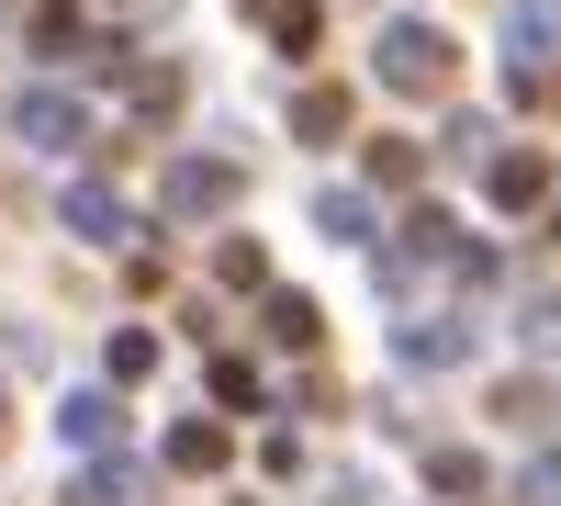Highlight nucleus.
<instances>
[{
    "instance_id": "obj_20",
    "label": "nucleus",
    "mask_w": 561,
    "mask_h": 506,
    "mask_svg": "<svg viewBox=\"0 0 561 506\" xmlns=\"http://www.w3.org/2000/svg\"><path fill=\"white\" fill-rule=\"evenodd\" d=\"M314 225H325V237H348V248H359V237H370V203H359V192H314Z\"/></svg>"
},
{
    "instance_id": "obj_1",
    "label": "nucleus",
    "mask_w": 561,
    "mask_h": 506,
    "mask_svg": "<svg viewBox=\"0 0 561 506\" xmlns=\"http://www.w3.org/2000/svg\"><path fill=\"white\" fill-rule=\"evenodd\" d=\"M370 68H382V90H404V102H438L449 90V34L438 23H382L370 34Z\"/></svg>"
},
{
    "instance_id": "obj_12",
    "label": "nucleus",
    "mask_w": 561,
    "mask_h": 506,
    "mask_svg": "<svg viewBox=\"0 0 561 506\" xmlns=\"http://www.w3.org/2000/svg\"><path fill=\"white\" fill-rule=\"evenodd\" d=\"M169 473H192V484L225 473V428H214V417H180V428H169Z\"/></svg>"
},
{
    "instance_id": "obj_8",
    "label": "nucleus",
    "mask_w": 561,
    "mask_h": 506,
    "mask_svg": "<svg viewBox=\"0 0 561 506\" xmlns=\"http://www.w3.org/2000/svg\"><path fill=\"white\" fill-rule=\"evenodd\" d=\"M259 327H270V349H293V360H314V349H325L314 293H259Z\"/></svg>"
},
{
    "instance_id": "obj_9",
    "label": "nucleus",
    "mask_w": 561,
    "mask_h": 506,
    "mask_svg": "<svg viewBox=\"0 0 561 506\" xmlns=\"http://www.w3.org/2000/svg\"><path fill=\"white\" fill-rule=\"evenodd\" d=\"M180 102H192V79H180L169 57H147V68H135V90H124V113L147 124V135H158V124H180Z\"/></svg>"
},
{
    "instance_id": "obj_15",
    "label": "nucleus",
    "mask_w": 561,
    "mask_h": 506,
    "mask_svg": "<svg viewBox=\"0 0 561 506\" xmlns=\"http://www.w3.org/2000/svg\"><path fill=\"white\" fill-rule=\"evenodd\" d=\"M135 495H147V473H135V462H102V473L68 484V506H135Z\"/></svg>"
},
{
    "instance_id": "obj_27",
    "label": "nucleus",
    "mask_w": 561,
    "mask_h": 506,
    "mask_svg": "<svg viewBox=\"0 0 561 506\" xmlns=\"http://www.w3.org/2000/svg\"><path fill=\"white\" fill-rule=\"evenodd\" d=\"M550 237H561V192H550Z\"/></svg>"
},
{
    "instance_id": "obj_3",
    "label": "nucleus",
    "mask_w": 561,
    "mask_h": 506,
    "mask_svg": "<svg viewBox=\"0 0 561 506\" xmlns=\"http://www.w3.org/2000/svg\"><path fill=\"white\" fill-rule=\"evenodd\" d=\"M12 135H23V147H79V135H90V113H79V90H57V79H34V90H12Z\"/></svg>"
},
{
    "instance_id": "obj_19",
    "label": "nucleus",
    "mask_w": 561,
    "mask_h": 506,
    "mask_svg": "<svg viewBox=\"0 0 561 506\" xmlns=\"http://www.w3.org/2000/svg\"><path fill=\"white\" fill-rule=\"evenodd\" d=\"M102 360H113V383H147V372H158V338H147V327H113Z\"/></svg>"
},
{
    "instance_id": "obj_14",
    "label": "nucleus",
    "mask_w": 561,
    "mask_h": 506,
    "mask_svg": "<svg viewBox=\"0 0 561 506\" xmlns=\"http://www.w3.org/2000/svg\"><path fill=\"white\" fill-rule=\"evenodd\" d=\"M57 428H68L79 450H113V428H124V417H113V394H68V405H57Z\"/></svg>"
},
{
    "instance_id": "obj_2",
    "label": "nucleus",
    "mask_w": 561,
    "mask_h": 506,
    "mask_svg": "<svg viewBox=\"0 0 561 506\" xmlns=\"http://www.w3.org/2000/svg\"><path fill=\"white\" fill-rule=\"evenodd\" d=\"M237 192H248V169H237V158H169V180H158V214H169V225H214Z\"/></svg>"
},
{
    "instance_id": "obj_6",
    "label": "nucleus",
    "mask_w": 561,
    "mask_h": 506,
    "mask_svg": "<svg viewBox=\"0 0 561 506\" xmlns=\"http://www.w3.org/2000/svg\"><path fill=\"white\" fill-rule=\"evenodd\" d=\"M393 360H404V372H460V360H472V327H460V315H404Z\"/></svg>"
},
{
    "instance_id": "obj_4",
    "label": "nucleus",
    "mask_w": 561,
    "mask_h": 506,
    "mask_svg": "<svg viewBox=\"0 0 561 506\" xmlns=\"http://www.w3.org/2000/svg\"><path fill=\"white\" fill-rule=\"evenodd\" d=\"M57 225H68V237H90V248H124V237H135V214H124L113 180H68V192H57Z\"/></svg>"
},
{
    "instance_id": "obj_16",
    "label": "nucleus",
    "mask_w": 561,
    "mask_h": 506,
    "mask_svg": "<svg viewBox=\"0 0 561 506\" xmlns=\"http://www.w3.org/2000/svg\"><path fill=\"white\" fill-rule=\"evenodd\" d=\"M34 45H57V57H90V23H79V0H34Z\"/></svg>"
},
{
    "instance_id": "obj_26",
    "label": "nucleus",
    "mask_w": 561,
    "mask_h": 506,
    "mask_svg": "<svg viewBox=\"0 0 561 506\" xmlns=\"http://www.w3.org/2000/svg\"><path fill=\"white\" fill-rule=\"evenodd\" d=\"M0 439H12V394H0Z\"/></svg>"
},
{
    "instance_id": "obj_7",
    "label": "nucleus",
    "mask_w": 561,
    "mask_h": 506,
    "mask_svg": "<svg viewBox=\"0 0 561 506\" xmlns=\"http://www.w3.org/2000/svg\"><path fill=\"white\" fill-rule=\"evenodd\" d=\"M483 192H494L505 214H539L561 180H550V158H539V147H494V158H483Z\"/></svg>"
},
{
    "instance_id": "obj_10",
    "label": "nucleus",
    "mask_w": 561,
    "mask_h": 506,
    "mask_svg": "<svg viewBox=\"0 0 561 506\" xmlns=\"http://www.w3.org/2000/svg\"><path fill=\"white\" fill-rule=\"evenodd\" d=\"M293 135H304V147H337V135H348V90L337 79H304L293 90Z\"/></svg>"
},
{
    "instance_id": "obj_13",
    "label": "nucleus",
    "mask_w": 561,
    "mask_h": 506,
    "mask_svg": "<svg viewBox=\"0 0 561 506\" xmlns=\"http://www.w3.org/2000/svg\"><path fill=\"white\" fill-rule=\"evenodd\" d=\"M270 45L280 57H314L325 45V0H270Z\"/></svg>"
},
{
    "instance_id": "obj_21",
    "label": "nucleus",
    "mask_w": 561,
    "mask_h": 506,
    "mask_svg": "<svg viewBox=\"0 0 561 506\" xmlns=\"http://www.w3.org/2000/svg\"><path fill=\"white\" fill-rule=\"evenodd\" d=\"M415 169H427V158H415L404 135H382V147H370V180H382V192H415Z\"/></svg>"
},
{
    "instance_id": "obj_17",
    "label": "nucleus",
    "mask_w": 561,
    "mask_h": 506,
    "mask_svg": "<svg viewBox=\"0 0 561 506\" xmlns=\"http://www.w3.org/2000/svg\"><path fill=\"white\" fill-rule=\"evenodd\" d=\"M214 282H225V293H270V259H259L248 237H225V248H214Z\"/></svg>"
},
{
    "instance_id": "obj_11",
    "label": "nucleus",
    "mask_w": 561,
    "mask_h": 506,
    "mask_svg": "<svg viewBox=\"0 0 561 506\" xmlns=\"http://www.w3.org/2000/svg\"><path fill=\"white\" fill-rule=\"evenodd\" d=\"M494 417H505V428H550V417H561V394H550L539 372H505V383H494Z\"/></svg>"
},
{
    "instance_id": "obj_23",
    "label": "nucleus",
    "mask_w": 561,
    "mask_h": 506,
    "mask_svg": "<svg viewBox=\"0 0 561 506\" xmlns=\"http://www.w3.org/2000/svg\"><path fill=\"white\" fill-rule=\"evenodd\" d=\"M528 506H561V450H539V462H528Z\"/></svg>"
},
{
    "instance_id": "obj_25",
    "label": "nucleus",
    "mask_w": 561,
    "mask_h": 506,
    "mask_svg": "<svg viewBox=\"0 0 561 506\" xmlns=\"http://www.w3.org/2000/svg\"><path fill=\"white\" fill-rule=\"evenodd\" d=\"M539 102H561V68H550V79H539Z\"/></svg>"
},
{
    "instance_id": "obj_24",
    "label": "nucleus",
    "mask_w": 561,
    "mask_h": 506,
    "mask_svg": "<svg viewBox=\"0 0 561 506\" xmlns=\"http://www.w3.org/2000/svg\"><path fill=\"white\" fill-rule=\"evenodd\" d=\"M528 349H561V304H528V327H517Z\"/></svg>"
},
{
    "instance_id": "obj_5",
    "label": "nucleus",
    "mask_w": 561,
    "mask_h": 506,
    "mask_svg": "<svg viewBox=\"0 0 561 506\" xmlns=\"http://www.w3.org/2000/svg\"><path fill=\"white\" fill-rule=\"evenodd\" d=\"M505 57H517V90L550 79V57H561V0H517V12H505Z\"/></svg>"
},
{
    "instance_id": "obj_22",
    "label": "nucleus",
    "mask_w": 561,
    "mask_h": 506,
    "mask_svg": "<svg viewBox=\"0 0 561 506\" xmlns=\"http://www.w3.org/2000/svg\"><path fill=\"white\" fill-rule=\"evenodd\" d=\"M214 394H225V405H259V394H270V383H259V372H248V360H237V349H225V360H214Z\"/></svg>"
},
{
    "instance_id": "obj_18",
    "label": "nucleus",
    "mask_w": 561,
    "mask_h": 506,
    "mask_svg": "<svg viewBox=\"0 0 561 506\" xmlns=\"http://www.w3.org/2000/svg\"><path fill=\"white\" fill-rule=\"evenodd\" d=\"M427 484H438V495H483V450H449V439H438V450H427Z\"/></svg>"
}]
</instances>
